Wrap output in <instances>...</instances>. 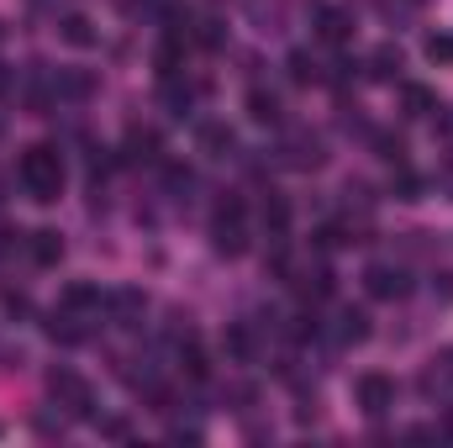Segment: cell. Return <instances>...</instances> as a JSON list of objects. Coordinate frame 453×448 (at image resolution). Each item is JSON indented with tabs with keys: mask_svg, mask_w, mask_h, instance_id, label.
<instances>
[{
	"mask_svg": "<svg viewBox=\"0 0 453 448\" xmlns=\"http://www.w3.org/2000/svg\"><path fill=\"white\" fill-rule=\"evenodd\" d=\"M16 180H21V190H27L37 206H53V201L64 196V153L48 148V143L27 148L21 164H16Z\"/></svg>",
	"mask_w": 453,
	"mask_h": 448,
	"instance_id": "6da1fadb",
	"label": "cell"
},
{
	"mask_svg": "<svg viewBox=\"0 0 453 448\" xmlns=\"http://www.w3.org/2000/svg\"><path fill=\"white\" fill-rule=\"evenodd\" d=\"M211 248L222 259H242L248 253V206L237 196L217 201V212H211Z\"/></svg>",
	"mask_w": 453,
	"mask_h": 448,
	"instance_id": "7a4b0ae2",
	"label": "cell"
},
{
	"mask_svg": "<svg viewBox=\"0 0 453 448\" xmlns=\"http://www.w3.org/2000/svg\"><path fill=\"white\" fill-rule=\"evenodd\" d=\"M48 396L64 406V417H74V422H90L96 417V390H90V380L85 375H74V369H53L48 375Z\"/></svg>",
	"mask_w": 453,
	"mask_h": 448,
	"instance_id": "3957f363",
	"label": "cell"
},
{
	"mask_svg": "<svg viewBox=\"0 0 453 448\" xmlns=\"http://www.w3.org/2000/svg\"><path fill=\"white\" fill-rule=\"evenodd\" d=\"M280 164L285 169H322L327 164V143H322V132H311V127H290L285 137H280Z\"/></svg>",
	"mask_w": 453,
	"mask_h": 448,
	"instance_id": "277c9868",
	"label": "cell"
},
{
	"mask_svg": "<svg viewBox=\"0 0 453 448\" xmlns=\"http://www.w3.org/2000/svg\"><path fill=\"white\" fill-rule=\"evenodd\" d=\"M353 401H358V412H364V417H385V412L395 406V380H390V375H380V369H369V375H358V380H353Z\"/></svg>",
	"mask_w": 453,
	"mask_h": 448,
	"instance_id": "5b68a950",
	"label": "cell"
},
{
	"mask_svg": "<svg viewBox=\"0 0 453 448\" xmlns=\"http://www.w3.org/2000/svg\"><path fill=\"white\" fill-rule=\"evenodd\" d=\"M364 290H369L374 301H406V296H411V274H406L401 264H369V269H364Z\"/></svg>",
	"mask_w": 453,
	"mask_h": 448,
	"instance_id": "8992f818",
	"label": "cell"
},
{
	"mask_svg": "<svg viewBox=\"0 0 453 448\" xmlns=\"http://www.w3.org/2000/svg\"><path fill=\"white\" fill-rule=\"evenodd\" d=\"M158 158H164V137H158V127L132 121L127 137H121V164H158Z\"/></svg>",
	"mask_w": 453,
	"mask_h": 448,
	"instance_id": "52a82bcc",
	"label": "cell"
},
{
	"mask_svg": "<svg viewBox=\"0 0 453 448\" xmlns=\"http://www.w3.org/2000/svg\"><path fill=\"white\" fill-rule=\"evenodd\" d=\"M311 27H317V37L333 42V48L353 42V16H348L342 5H311Z\"/></svg>",
	"mask_w": 453,
	"mask_h": 448,
	"instance_id": "ba28073f",
	"label": "cell"
},
{
	"mask_svg": "<svg viewBox=\"0 0 453 448\" xmlns=\"http://www.w3.org/2000/svg\"><path fill=\"white\" fill-rule=\"evenodd\" d=\"M242 16L258 32H285L290 27V0H242Z\"/></svg>",
	"mask_w": 453,
	"mask_h": 448,
	"instance_id": "9c48e42d",
	"label": "cell"
},
{
	"mask_svg": "<svg viewBox=\"0 0 453 448\" xmlns=\"http://www.w3.org/2000/svg\"><path fill=\"white\" fill-rule=\"evenodd\" d=\"M58 306H64V312H80V317H101L106 296H101V285H90V280H74V285H64Z\"/></svg>",
	"mask_w": 453,
	"mask_h": 448,
	"instance_id": "30bf717a",
	"label": "cell"
},
{
	"mask_svg": "<svg viewBox=\"0 0 453 448\" xmlns=\"http://www.w3.org/2000/svg\"><path fill=\"white\" fill-rule=\"evenodd\" d=\"M106 312H111V322H121V328H137V317L148 312V296L137 285H121V290L106 296Z\"/></svg>",
	"mask_w": 453,
	"mask_h": 448,
	"instance_id": "8fae6325",
	"label": "cell"
},
{
	"mask_svg": "<svg viewBox=\"0 0 453 448\" xmlns=\"http://www.w3.org/2000/svg\"><path fill=\"white\" fill-rule=\"evenodd\" d=\"M158 101L169 106V116H190L196 112V85L180 74H158Z\"/></svg>",
	"mask_w": 453,
	"mask_h": 448,
	"instance_id": "7c38bea8",
	"label": "cell"
},
{
	"mask_svg": "<svg viewBox=\"0 0 453 448\" xmlns=\"http://www.w3.org/2000/svg\"><path fill=\"white\" fill-rule=\"evenodd\" d=\"M58 42H69V48H96L101 32H96V21H90L85 11H64V16H58Z\"/></svg>",
	"mask_w": 453,
	"mask_h": 448,
	"instance_id": "4fadbf2b",
	"label": "cell"
},
{
	"mask_svg": "<svg viewBox=\"0 0 453 448\" xmlns=\"http://www.w3.org/2000/svg\"><path fill=\"white\" fill-rule=\"evenodd\" d=\"M196 143H201L211 158H232V153H237V132H232L226 121H201V127H196Z\"/></svg>",
	"mask_w": 453,
	"mask_h": 448,
	"instance_id": "5bb4252c",
	"label": "cell"
},
{
	"mask_svg": "<svg viewBox=\"0 0 453 448\" xmlns=\"http://www.w3.org/2000/svg\"><path fill=\"white\" fill-rule=\"evenodd\" d=\"M222 353L232 359V364H253L258 359V337H253V328L248 322H232L222 333Z\"/></svg>",
	"mask_w": 453,
	"mask_h": 448,
	"instance_id": "9a60e30c",
	"label": "cell"
},
{
	"mask_svg": "<svg viewBox=\"0 0 453 448\" xmlns=\"http://www.w3.org/2000/svg\"><path fill=\"white\" fill-rule=\"evenodd\" d=\"M27 253H32V264L53 269V264L64 259V237H58L53 227H37V232H27Z\"/></svg>",
	"mask_w": 453,
	"mask_h": 448,
	"instance_id": "2e32d148",
	"label": "cell"
},
{
	"mask_svg": "<svg viewBox=\"0 0 453 448\" xmlns=\"http://www.w3.org/2000/svg\"><path fill=\"white\" fill-rule=\"evenodd\" d=\"M401 64H406V58H401V48H395V42H380V48L369 53V80L395 85V80H401Z\"/></svg>",
	"mask_w": 453,
	"mask_h": 448,
	"instance_id": "e0dca14e",
	"label": "cell"
},
{
	"mask_svg": "<svg viewBox=\"0 0 453 448\" xmlns=\"http://www.w3.org/2000/svg\"><path fill=\"white\" fill-rule=\"evenodd\" d=\"M53 96H58V101H90V96H96V74H85V69H58Z\"/></svg>",
	"mask_w": 453,
	"mask_h": 448,
	"instance_id": "ac0fdd59",
	"label": "cell"
},
{
	"mask_svg": "<svg viewBox=\"0 0 453 448\" xmlns=\"http://www.w3.org/2000/svg\"><path fill=\"white\" fill-rule=\"evenodd\" d=\"M258 222H264V232L280 243V237L290 232V206H285V196H274V190H269V196L258 201Z\"/></svg>",
	"mask_w": 453,
	"mask_h": 448,
	"instance_id": "d6986e66",
	"label": "cell"
},
{
	"mask_svg": "<svg viewBox=\"0 0 453 448\" xmlns=\"http://www.w3.org/2000/svg\"><path fill=\"white\" fill-rule=\"evenodd\" d=\"M248 116H253L258 127H280V121H285L280 96H274V90H264V85H253V90H248Z\"/></svg>",
	"mask_w": 453,
	"mask_h": 448,
	"instance_id": "ffe728a7",
	"label": "cell"
},
{
	"mask_svg": "<svg viewBox=\"0 0 453 448\" xmlns=\"http://www.w3.org/2000/svg\"><path fill=\"white\" fill-rule=\"evenodd\" d=\"M296 290H301L306 301H327V296H333V269H327V264H311V269H301Z\"/></svg>",
	"mask_w": 453,
	"mask_h": 448,
	"instance_id": "44dd1931",
	"label": "cell"
},
{
	"mask_svg": "<svg viewBox=\"0 0 453 448\" xmlns=\"http://www.w3.org/2000/svg\"><path fill=\"white\" fill-rule=\"evenodd\" d=\"M333 337H338L342 348H348V343H364V337H369V312H358V306H342Z\"/></svg>",
	"mask_w": 453,
	"mask_h": 448,
	"instance_id": "7402d4cb",
	"label": "cell"
},
{
	"mask_svg": "<svg viewBox=\"0 0 453 448\" xmlns=\"http://www.w3.org/2000/svg\"><path fill=\"white\" fill-rule=\"evenodd\" d=\"M48 337H53V343H85V317L58 306V312L48 317Z\"/></svg>",
	"mask_w": 453,
	"mask_h": 448,
	"instance_id": "603a6c76",
	"label": "cell"
},
{
	"mask_svg": "<svg viewBox=\"0 0 453 448\" xmlns=\"http://www.w3.org/2000/svg\"><path fill=\"white\" fill-rule=\"evenodd\" d=\"M401 106L406 116H438V90H427V85H401Z\"/></svg>",
	"mask_w": 453,
	"mask_h": 448,
	"instance_id": "cb8c5ba5",
	"label": "cell"
},
{
	"mask_svg": "<svg viewBox=\"0 0 453 448\" xmlns=\"http://www.w3.org/2000/svg\"><path fill=\"white\" fill-rule=\"evenodd\" d=\"M390 196L411 206V201H422V196H427V180H422V174H411L406 164H395V180H390Z\"/></svg>",
	"mask_w": 453,
	"mask_h": 448,
	"instance_id": "d4e9b609",
	"label": "cell"
},
{
	"mask_svg": "<svg viewBox=\"0 0 453 448\" xmlns=\"http://www.w3.org/2000/svg\"><path fill=\"white\" fill-rule=\"evenodd\" d=\"M285 69H290V80H296V85H317V80H327V74H322V64H317L306 48H296V53L285 58Z\"/></svg>",
	"mask_w": 453,
	"mask_h": 448,
	"instance_id": "484cf974",
	"label": "cell"
},
{
	"mask_svg": "<svg viewBox=\"0 0 453 448\" xmlns=\"http://www.w3.org/2000/svg\"><path fill=\"white\" fill-rule=\"evenodd\" d=\"M422 58L438 64V69H453V32H427L422 37Z\"/></svg>",
	"mask_w": 453,
	"mask_h": 448,
	"instance_id": "4316f807",
	"label": "cell"
},
{
	"mask_svg": "<svg viewBox=\"0 0 453 448\" xmlns=\"http://www.w3.org/2000/svg\"><path fill=\"white\" fill-rule=\"evenodd\" d=\"M453 385V348H443L433 364H427V375H422V390L433 396V390H449Z\"/></svg>",
	"mask_w": 453,
	"mask_h": 448,
	"instance_id": "83f0119b",
	"label": "cell"
},
{
	"mask_svg": "<svg viewBox=\"0 0 453 448\" xmlns=\"http://www.w3.org/2000/svg\"><path fill=\"white\" fill-rule=\"evenodd\" d=\"M369 143H374V153L385 164H406V137L401 132H369Z\"/></svg>",
	"mask_w": 453,
	"mask_h": 448,
	"instance_id": "f1b7e54d",
	"label": "cell"
},
{
	"mask_svg": "<svg viewBox=\"0 0 453 448\" xmlns=\"http://www.w3.org/2000/svg\"><path fill=\"white\" fill-rule=\"evenodd\" d=\"M164 185H169V196H174V201H185V196L196 190V174H190L185 164H164Z\"/></svg>",
	"mask_w": 453,
	"mask_h": 448,
	"instance_id": "f546056e",
	"label": "cell"
},
{
	"mask_svg": "<svg viewBox=\"0 0 453 448\" xmlns=\"http://www.w3.org/2000/svg\"><path fill=\"white\" fill-rule=\"evenodd\" d=\"M417 11H422V0H380V16H385V21H395V27H406Z\"/></svg>",
	"mask_w": 453,
	"mask_h": 448,
	"instance_id": "4dcf8cb0",
	"label": "cell"
},
{
	"mask_svg": "<svg viewBox=\"0 0 453 448\" xmlns=\"http://www.w3.org/2000/svg\"><path fill=\"white\" fill-rule=\"evenodd\" d=\"M5 312H11V317H27V312H32V301H27L21 290H5Z\"/></svg>",
	"mask_w": 453,
	"mask_h": 448,
	"instance_id": "1f68e13d",
	"label": "cell"
},
{
	"mask_svg": "<svg viewBox=\"0 0 453 448\" xmlns=\"http://www.w3.org/2000/svg\"><path fill=\"white\" fill-rule=\"evenodd\" d=\"M169 444H201V428H169Z\"/></svg>",
	"mask_w": 453,
	"mask_h": 448,
	"instance_id": "d6a6232c",
	"label": "cell"
},
{
	"mask_svg": "<svg viewBox=\"0 0 453 448\" xmlns=\"http://www.w3.org/2000/svg\"><path fill=\"white\" fill-rule=\"evenodd\" d=\"M438 190H443V196L453 201V158L443 164V169H438Z\"/></svg>",
	"mask_w": 453,
	"mask_h": 448,
	"instance_id": "836d02e7",
	"label": "cell"
},
{
	"mask_svg": "<svg viewBox=\"0 0 453 448\" xmlns=\"http://www.w3.org/2000/svg\"><path fill=\"white\" fill-rule=\"evenodd\" d=\"M16 243H21V232H11V227H0V259H5V253H11Z\"/></svg>",
	"mask_w": 453,
	"mask_h": 448,
	"instance_id": "e575fe53",
	"label": "cell"
},
{
	"mask_svg": "<svg viewBox=\"0 0 453 448\" xmlns=\"http://www.w3.org/2000/svg\"><path fill=\"white\" fill-rule=\"evenodd\" d=\"M5 90H11V69L0 64V96H5Z\"/></svg>",
	"mask_w": 453,
	"mask_h": 448,
	"instance_id": "d590c367",
	"label": "cell"
},
{
	"mask_svg": "<svg viewBox=\"0 0 453 448\" xmlns=\"http://www.w3.org/2000/svg\"><path fill=\"white\" fill-rule=\"evenodd\" d=\"M443 433H449V438H453V412H449V417H443Z\"/></svg>",
	"mask_w": 453,
	"mask_h": 448,
	"instance_id": "8d00e7d4",
	"label": "cell"
},
{
	"mask_svg": "<svg viewBox=\"0 0 453 448\" xmlns=\"http://www.w3.org/2000/svg\"><path fill=\"white\" fill-rule=\"evenodd\" d=\"M32 5H48V0H32Z\"/></svg>",
	"mask_w": 453,
	"mask_h": 448,
	"instance_id": "74e56055",
	"label": "cell"
},
{
	"mask_svg": "<svg viewBox=\"0 0 453 448\" xmlns=\"http://www.w3.org/2000/svg\"><path fill=\"white\" fill-rule=\"evenodd\" d=\"M0 37H5V27H0Z\"/></svg>",
	"mask_w": 453,
	"mask_h": 448,
	"instance_id": "f35d334b",
	"label": "cell"
},
{
	"mask_svg": "<svg viewBox=\"0 0 453 448\" xmlns=\"http://www.w3.org/2000/svg\"><path fill=\"white\" fill-rule=\"evenodd\" d=\"M449 127H453V121H449Z\"/></svg>",
	"mask_w": 453,
	"mask_h": 448,
	"instance_id": "ab89813d",
	"label": "cell"
}]
</instances>
